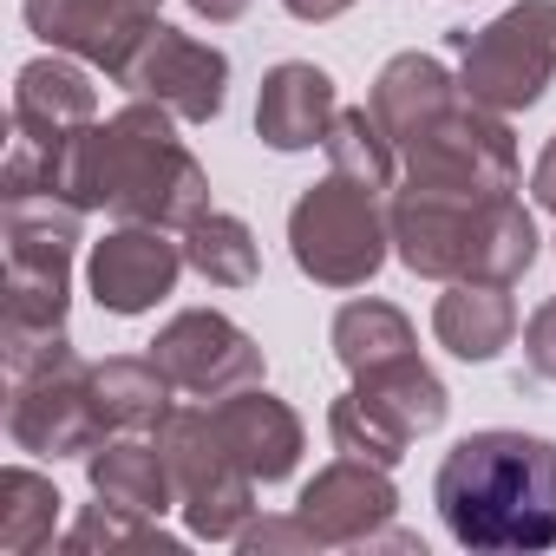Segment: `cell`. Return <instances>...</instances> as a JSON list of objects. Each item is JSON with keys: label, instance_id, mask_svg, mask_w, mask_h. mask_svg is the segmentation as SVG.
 <instances>
[{"label": "cell", "instance_id": "1", "mask_svg": "<svg viewBox=\"0 0 556 556\" xmlns=\"http://www.w3.org/2000/svg\"><path fill=\"white\" fill-rule=\"evenodd\" d=\"M432 504L465 549H549L556 543V445L536 432H471L445 452Z\"/></svg>", "mask_w": 556, "mask_h": 556}, {"label": "cell", "instance_id": "2", "mask_svg": "<svg viewBox=\"0 0 556 556\" xmlns=\"http://www.w3.org/2000/svg\"><path fill=\"white\" fill-rule=\"evenodd\" d=\"M393 249L426 282H517L536 262V223L517 197L393 190Z\"/></svg>", "mask_w": 556, "mask_h": 556}, {"label": "cell", "instance_id": "3", "mask_svg": "<svg viewBox=\"0 0 556 556\" xmlns=\"http://www.w3.org/2000/svg\"><path fill=\"white\" fill-rule=\"evenodd\" d=\"M92 170H99V203L118 223H157V229H190L210 210V177L190 157V144L170 131V112L151 99H131L105 125H92Z\"/></svg>", "mask_w": 556, "mask_h": 556}, {"label": "cell", "instance_id": "4", "mask_svg": "<svg viewBox=\"0 0 556 556\" xmlns=\"http://www.w3.org/2000/svg\"><path fill=\"white\" fill-rule=\"evenodd\" d=\"M289 249L295 268L321 289H361L380 275L387 249H393V216L380 203V190L328 170L321 184H308L289 210Z\"/></svg>", "mask_w": 556, "mask_h": 556}, {"label": "cell", "instance_id": "5", "mask_svg": "<svg viewBox=\"0 0 556 556\" xmlns=\"http://www.w3.org/2000/svg\"><path fill=\"white\" fill-rule=\"evenodd\" d=\"M400 190L432 197H510L517 190V138L504 112L478 99H452L400 144Z\"/></svg>", "mask_w": 556, "mask_h": 556}, {"label": "cell", "instance_id": "6", "mask_svg": "<svg viewBox=\"0 0 556 556\" xmlns=\"http://www.w3.org/2000/svg\"><path fill=\"white\" fill-rule=\"evenodd\" d=\"M157 452L177 478V510L190 523V536L203 543H236L255 517V471L236 458V445L223 439L216 413H190L170 406L157 419Z\"/></svg>", "mask_w": 556, "mask_h": 556}, {"label": "cell", "instance_id": "7", "mask_svg": "<svg viewBox=\"0 0 556 556\" xmlns=\"http://www.w3.org/2000/svg\"><path fill=\"white\" fill-rule=\"evenodd\" d=\"M458 86L491 112H523L556 79V0H517L491 27L458 34Z\"/></svg>", "mask_w": 556, "mask_h": 556}, {"label": "cell", "instance_id": "8", "mask_svg": "<svg viewBox=\"0 0 556 556\" xmlns=\"http://www.w3.org/2000/svg\"><path fill=\"white\" fill-rule=\"evenodd\" d=\"M105 406L92 387V367L79 354L8 380V439L40 458H92L105 445Z\"/></svg>", "mask_w": 556, "mask_h": 556}, {"label": "cell", "instance_id": "9", "mask_svg": "<svg viewBox=\"0 0 556 556\" xmlns=\"http://www.w3.org/2000/svg\"><path fill=\"white\" fill-rule=\"evenodd\" d=\"M118 86L138 92V99H151V105H164L184 125H210L223 112V99H229V60H223V47L190 40V34H177V27L157 21L138 40V53L125 60Z\"/></svg>", "mask_w": 556, "mask_h": 556}, {"label": "cell", "instance_id": "10", "mask_svg": "<svg viewBox=\"0 0 556 556\" xmlns=\"http://www.w3.org/2000/svg\"><path fill=\"white\" fill-rule=\"evenodd\" d=\"M151 361L170 374V387L197 400H229L242 387H262V348L216 308H184L157 328Z\"/></svg>", "mask_w": 556, "mask_h": 556}, {"label": "cell", "instance_id": "11", "mask_svg": "<svg viewBox=\"0 0 556 556\" xmlns=\"http://www.w3.org/2000/svg\"><path fill=\"white\" fill-rule=\"evenodd\" d=\"M393 510H400V491L387 465H367V458H334L295 497V517L315 530L321 549H367L393 523Z\"/></svg>", "mask_w": 556, "mask_h": 556}, {"label": "cell", "instance_id": "12", "mask_svg": "<svg viewBox=\"0 0 556 556\" xmlns=\"http://www.w3.org/2000/svg\"><path fill=\"white\" fill-rule=\"evenodd\" d=\"M184 268H190L184 242H170L157 223H125L105 242H92L86 282H92V302L105 315H144V308H157L177 289Z\"/></svg>", "mask_w": 556, "mask_h": 556}, {"label": "cell", "instance_id": "13", "mask_svg": "<svg viewBox=\"0 0 556 556\" xmlns=\"http://www.w3.org/2000/svg\"><path fill=\"white\" fill-rule=\"evenodd\" d=\"M27 27L53 47V53H73L99 73H125V60L138 53V40L157 27L118 0H27Z\"/></svg>", "mask_w": 556, "mask_h": 556}, {"label": "cell", "instance_id": "14", "mask_svg": "<svg viewBox=\"0 0 556 556\" xmlns=\"http://www.w3.org/2000/svg\"><path fill=\"white\" fill-rule=\"evenodd\" d=\"M334 118H341V99H334V79L315 60H282L262 79L255 131H262L268 151H315V144H328Z\"/></svg>", "mask_w": 556, "mask_h": 556}, {"label": "cell", "instance_id": "15", "mask_svg": "<svg viewBox=\"0 0 556 556\" xmlns=\"http://www.w3.org/2000/svg\"><path fill=\"white\" fill-rule=\"evenodd\" d=\"M216 426L236 445V458L255 471V484H282L302 465V419H295V406L262 393V387H242V393L216 400Z\"/></svg>", "mask_w": 556, "mask_h": 556}, {"label": "cell", "instance_id": "16", "mask_svg": "<svg viewBox=\"0 0 556 556\" xmlns=\"http://www.w3.org/2000/svg\"><path fill=\"white\" fill-rule=\"evenodd\" d=\"M79 125H99V92L92 79L66 60V53H47V60H27L14 73V131L21 138H66Z\"/></svg>", "mask_w": 556, "mask_h": 556}, {"label": "cell", "instance_id": "17", "mask_svg": "<svg viewBox=\"0 0 556 556\" xmlns=\"http://www.w3.org/2000/svg\"><path fill=\"white\" fill-rule=\"evenodd\" d=\"M432 334L445 354L458 361H491L510 348L517 334V308H510V289L504 282H445L439 308H432Z\"/></svg>", "mask_w": 556, "mask_h": 556}, {"label": "cell", "instance_id": "18", "mask_svg": "<svg viewBox=\"0 0 556 556\" xmlns=\"http://www.w3.org/2000/svg\"><path fill=\"white\" fill-rule=\"evenodd\" d=\"M86 478H92V497L125 504V510H138V517L177 510V478H170L157 439H151V445H144V439H112V445H99V452L86 458Z\"/></svg>", "mask_w": 556, "mask_h": 556}, {"label": "cell", "instance_id": "19", "mask_svg": "<svg viewBox=\"0 0 556 556\" xmlns=\"http://www.w3.org/2000/svg\"><path fill=\"white\" fill-rule=\"evenodd\" d=\"M458 92H465V86H458L432 53H393V60L380 66V79H374V118L387 125L393 144H406V138H413L432 112H445Z\"/></svg>", "mask_w": 556, "mask_h": 556}, {"label": "cell", "instance_id": "20", "mask_svg": "<svg viewBox=\"0 0 556 556\" xmlns=\"http://www.w3.org/2000/svg\"><path fill=\"white\" fill-rule=\"evenodd\" d=\"M354 393H367L406 439H426V432H439L445 426V413H452V400H445V380L419 361V354H400V361H387V367H374V374H361L354 380Z\"/></svg>", "mask_w": 556, "mask_h": 556}, {"label": "cell", "instance_id": "21", "mask_svg": "<svg viewBox=\"0 0 556 556\" xmlns=\"http://www.w3.org/2000/svg\"><path fill=\"white\" fill-rule=\"evenodd\" d=\"M400 354H419V341H413V321L393 308V302H348L341 315H334V361L361 380V374H374V367H387V361H400Z\"/></svg>", "mask_w": 556, "mask_h": 556}, {"label": "cell", "instance_id": "22", "mask_svg": "<svg viewBox=\"0 0 556 556\" xmlns=\"http://www.w3.org/2000/svg\"><path fill=\"white\" fill-rule=\"evenodd\" d=\"M92 387H99V406L112 426L125 432H157V419L170 413V374L144 354H118V361H99L92 367Z\"/></svg>", "mask_w": 556, "mask_h": 556}, {"label": "cell", "instance_id": "23", "mask_svg": "<svg viewBox=\"0 0 556 556\" xmlns=\"http://www.w3.org/2000/svg\"><path fill=\"white\" fill-rule=\"evenodd\" d=\"M60 491H53V478H40V471H27V465H14V471H0V549L8 556H40V549H53V536H60Z\"/></svg>", "mask_w": 556, "mask_h": 556}, {"label": "cell", "instance_id": "24", "mask_svg": "<svg viewBox=\"0 0 556 556\" xmlns=\"http://www.w3.org/2000/svg\"><path fill=\"white\" fill-rule=\"evenodd\" d=\"M184 262L203 275L210 289H249V282H255V268H262L249 223L229 216V210H203V216L184 229Z\"/></svg>", "mask_w": 556, "mask_h": 556}, {"label": "cell", "instance_id": "25", "mask_svg": "<svg viewBox=\"0 0 556 556\" xmlns=\"http://www.w3.org/2000/svg\"><path fill=\"white\" fill-rule=\"evenodd\" d=\"M321 151H328V170H341V177H354L367 190H393V177H400V144L387 138V125L374 118V105L341 112Z\"/></svg>", "mask_w": 556, "mask_h": 556}, {"label": "cell", "instance_id": "26", "mask_svg": "<svg viewBox=\"0 0 556 556\" xmlns=\"http://www.w3.org/2000/svg\"><path fill=\"white\" fill-rule=\"evenodd\" d=\"M328 439H334L341 458H367V465H387V471H393V465L406 458V445H413L367 393H341V400L328 406Z\"/></svg>", "mask_w": 556, "mask_h": 556}, {"label": "cell", "instance_id": "27", "mask_svg": "<svg viewBox=\"0 0 556 556\" xmlns=\"http://www.w3.org/2000/svg\"><path fill=\"white\" fill-rule=\"evenodd\" d=\"M60 549H73V556H92V549H177V536H164L157 517H138V510L99 497V504H86L73 517V530L60 536Z\"/></svg>", "mask_w": 556, "mask_h": 556}, {"label": "cell", "instance_id": "28", "mask_svg": "<svg viewBox=\"0 0 556 556\" xmlns=\"http://www.w3.org/2000/svg\"><path fill=\"white\" fill-rule=\"evenodd\" d=\"M242 556H275V549H321L315 530L302 517H249V530L236 536Z\"/></svg>", "mask_w": 556, "mask_h": 556}, {"label": "cell", "instance_id": "29", "mask_svg": "<svg viewBox=\"0 0 556 556\" xmlns=\"http://www.w3.org/2000/svg\"><path fill=\"white\" fill-rule=\"evenodd\" d=\"M523 361H530L536 380H556V295L530 315V328H523Z\"/></svg>", "mask_w": 556, "mask_h": 556}, {"label": "cell", "instance_id": "30", "mask_svg": "<svg viewBox=\"0 0 556 556\" xmlns=\"http://www.w3.org/2000/svg\"><path fill=\"white\" fill-rule=\"evenodd\" d=\"M530 197L556 216V131H549V144H543V157H536V170H530Z\"/></svg>", "mask_w": 556, "mask_h": 556}, {"label": "cell", "instance_id": "31", "mask_svg": "<svg viewBox=\"0 0 556 556\" xmlns=\"http://www.w3.org/2000/svg\"><path fill=\"white\" fill-rule=\"evenodd\" d=\"M190 14H203L210 27H229V21L249 14V0H190Z\"/></svg>", "mask_w": 556, "mask_h": 556}, {"label": "cell", "instance_id": "32", "mask_svg": "<svg viewBox=\"0 0 556 556\" xmlns=\"http://www.w3.org/2000/svg\"><path fill=\"white\" fill-rule=\"evenodd\" d=\"M282 8H289L295 21H334V14L354 8V0H282Z\"/></svg>", "mask_w": 556, "mask_h": 556}]
</instances>
